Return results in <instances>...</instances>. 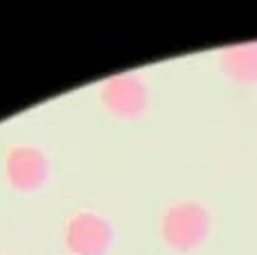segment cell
Here are the masks:
<instances>
[{"mask_svg": "<svg viewBox=\"0 0 257 255\" xmlns=\"http://www.w3.org/2000/svg\"><path fill=\"white\" fill-rule=\"evenodd\" d=\"M102 104L120 120H138L149 111V86L138 72H120L104 79L99 88Z\"/></svg>", "mask_w": 257, "mask_h": 255, "instance_id": "3", "label": "cell"}, {"mask_svg": "<svg viewBox=\"0 0 257 255\" xmlns=\"http://www.w3.org/2000/svg\"><path fill=\"white\" fill-rule=\"evenodd\" d=\"M219 68L228 79L244 86L257 84V41L228 45L219 52Z\"/></svg>", "mask_w": 257, "mask_h": 255, "instance_id": "5", "label": "cell"}, {"mask_svg": "<svg viewBox=\"0 0 257 255\" xmlns=\"http://www.w3.org/2000/svg\"><path fill=\"white\" fill-rule=\"evenodd\" d=\"M63 237L72 255H108L115 244V226L95 210H79L68 219Z\"/></svg>", "mask_w": 257, "mask_h": 255, "instance_id": "2", "label": "cell"}, {"mask_svg": "<svg viewBox=\"0 0 257 255\" xmlns=\"http://www.w3.org/2000/svg\"><path fill=\"white\" fill-rule=\"evenodd\" d=\"M212 215L201 201H176L160 219V237L172 251L192 253L208 242Z\"/></svg>", "mask_w": 257, "mask_h": 255, "instance_id": "1", "label": "cell"}, {"mask_svg": "<svg viewBox=\"0 0 257 255\" xmlns=\"http://www.w3.org/2000/svg\"><path fill=\"white\" fill-rule=\"evenodd\" d=\"M7 183L21 194H34L45 188L52 176L50 156L36 145H16L5 158Z\"/></svg>", "mask_w": 257, "mask_h": 255, "instance_id": "4", "label": "cell"}]
</instances>
